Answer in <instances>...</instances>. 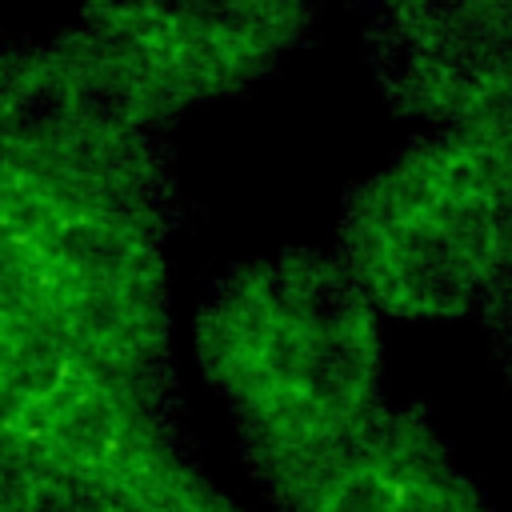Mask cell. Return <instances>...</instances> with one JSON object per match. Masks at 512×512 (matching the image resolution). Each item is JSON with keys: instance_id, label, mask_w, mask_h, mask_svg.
Segmentation results:
<instances>
[{"instance_id": "obj_5", "label": "cell", "mask_w": 512, "mask_h": 512, "mask_svg": "<svg viewBox=\"0 0 512 512\" xmlns=\"http://www.w3.org/2000/svg\"><path fill=\"white\" fill-rule=\"evenodd\" d=\"M0 156L168 224L188 212L172 140L132 116L72 28L0 36Z\"/></svg>"}, {"instance_id": "obj_8", "label": "cell", "mask_w": 512, "mask_h": 512, "mask_svg": "<svg viewBox=\"0 0 512 512\" xmlns=\"http://www.w3.org/2000/svg\"><path fill=\"white\" fill-rule=\"evenodd\" d=\"M256 484L272 512H492L428 400H388L328 448Z\"/></svg>"}, {"instance_id": "obj_3", "label": "cell", "mask_w": 512, "mask_h": 512, "mask_svg": "<svg viewBox=\"0 0 512 512\" xmlns=\"http://www.w3.org/2000/svg\"><path fill=\"white\" fill-rule=\"evenodd\" d=\"M172 228L0 156V304L180 416L164 256Z\"/></svg>"}, {"instance_id": "obj_6", "label": "cell", "mask_w": 512, "mask_h": 512, "mask_svg": "<svg viewBox=\"0 0 512 512\" xmlns=\"http://www.w3.org/2000/svg\"><path fill=\"white\" fill-rule=\"evenodd\" d=\"M300 0L88 4L68 28L152 132L264 84L316 28Z\"/></svg>"}, {"instance_id": "obj_1", "label": "cell", "mask_w": 512, "mask_h": 512, "mask_svg": "<svg viewBox=\"0 0 512 512\" xmlns=\"http://www.w3.org/2000/svg\"><path fill=\"white\" fill-rule=\"evenodd\" d=\"M192 344L252 480L388 404L384 320L328 248L292 244L220 268L196 300Z\"/></svg>"}, {"instance_id": "obj_2", "label": "cell", "mask_w": 512, "mask_h": 512, "mask_svg": "<svg viewBox=\"0 0 512 512\" xmlns=\"http://www.w3.org/2000/svg\"><path fill=\"white\" fill-rule=\"evenodd\" d=\"M332 252L380 320H476L512 384V124L420 128L348 184Z\"/></svg>"}, {"instance_id": "obj_7", "label": "cell", "mask_w": 512, "mask_h": 512, "mask_svg": "<svg viewBox=\"0 0 512 512\" xmlns=\"http://www.w3.org/2000/svg\"><path fill=\"white\" fill-rule=\"evenodd\" d=\"M364 56L388 108L420 128L512 124V0L384 4Z\"/></svg>"}, {"instance_id": "obj_9", "label": "cell", "mask_w": 512, "mask_h": 512, "mask_svg": "<svg viewBox=\"0 0 512 512\" xmlns=\"http://www.w3.org/2000/svg\"><path fill=\"white\" fill-rule=\"evenodd\" d=\"M0 512H132V508L96 484L0 456Z\"/></svg>"}, {"instance_id": "obj_4", "label": "cell", "mask_w": 512, "mask_h": 512, "mask_svg": "<svg viewBox=\"0 0 512 512\" xmlns=\"http://www.w3.org/2000/svg\"><path fill=\"white\" fill-rule=\"evenodd\" d=\"M0 456L120 496L132 512H248L168 416L0 304Z\"/></svg>"}]
</instances>
